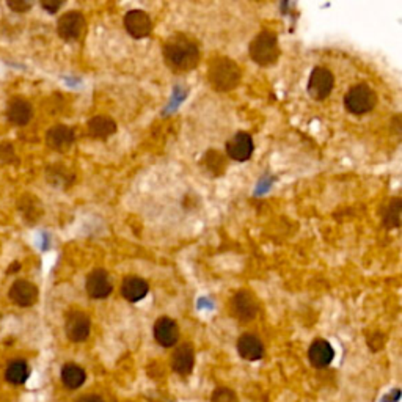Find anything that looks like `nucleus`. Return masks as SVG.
Listing matches in <instances>:
<instances>
[{
    "instance_id": "nucleus-14",
    "label": "nucleus",
    "mask_w": 402,
    "mask_h": 402,
    "mask_svg": "<svg viewBox=\"0 0 402 402\" xmlns=\"http://www.w3.org/2000/svg\"><path fill=\"white\" fill-rule=\"evenodd\" d=\"M154 338L162 348H173L177 346L179 339V327L177 321L172 318H159L154 324Z\"/></svg>"
},
{
    "instance_id": "nucleus-16",
    "label": "nucleus",
    "mask_w": 402,
    "mask_h": 402,
    "mask_svg": "<svg viewBox=\"0 0 402 402\" xmlns=\"http://www.w3.org/2000/svg\"><path fill=\"white\" fill-rule=\"evenodd\" d=\"M195 365V350L192 344L184 343L172 355V368L179 376H189Z\"/></svg>"
},
{
    "instance_id": "nucleus-26",
    "label": "nucleus",
    "mask_w": 402,
    "mask_h": 402,
    "mask_svg": "<svg viewBox=\"0 0 402 402\" xmlns=\"http://www.w3.org/2000/svg\"><path fill=\"white\" fill-rule=\"evenodd\" d=\"M0 156H2V161H0V163H10V162H13L16 159L13 146H11L10 143H2V145H0Z\"/></svg>"
},
{
    "instance_id": "nucleus-10",
    "label": "nucleus",
    "mask_w": 402,
    "mask_h": 402,
    "mask_svg": "<svg viewBox=\"0 0 402 402\" xmlns=\"http://www.w3.org/2000/svg\"><path fill=\"white\" fill-rule=\"evenodd\" d=\"M85 291H87L88 297L94 300L109 297L113 291L109 272L105 269H94L90 272L87 280H85Z\"/></svg>"
},
{
    "instance_id": "nucleus-8",
    "label": "nucleus",
    "mask_w": 402,
    "mask_h": 402,
    "mask_svg": "<svg viewBox=\"0 0 402 402\" xmlns=\"http://www.w3.org/2000/svg\"><path fill=\"white\" fill-rule=\"evenodd\" d=\"M65 332L66 336L72 343H83L88 339L90 332H92V321L88 314L83 311H70L65 321Z\"/></svg>"
},
{
    "instance_id": "nucleus-1",
    "label": "nucleus",
    "mask_w": 402,
    "mask_h": 402,
    "mask_svg": "<svg viewBox=\"0 0 402 402\" xmlns=\"http://www.w3.org/2000/svg\"><path fill=\"white\" fill-rule=\"evenodd\" d=\"M162 55L167 66L174 72L194 71L201 59L198 44L183 33H177L167 39L162 48Z\"/></svg>"
},
{
    "instance_id": "nucleus-24",
    "label": "nucleus",
    "mask_w": 402,
    "mask_h": 402,
    "mask_svg": "<svg viewBox=\"0 0 402 402\" xmlns=\"http://www.w3.org/2000/svg\"><path fill=\"white\" fill-rule=\"evenodd\" d=\"M205 165L209 172L214 174V177H220L226 168L225 156L220 154L217 150H211L205 156Z\"/></svg>"
},
{
    "instance_id": "nucleus-23",
    "label": "nucleus",
    "mask_w": 402,
    "mask_h": 402,
    "mask_svg": "<svg viewBox=\"0 0 402 402\" xmlns=\"http://www.w3.org/2000/svg\"><path fill=\"white\" fill-rule=\"evenodd\" d=\"M401 211H402V201L401 198H392L388 200L387 208L382 214V220H383V226L387 230H394L399 228L401 225Z\"/></svg>"
},
{
    "instance_id": "nucleus-20",
    "label": "nucleus",
    "mask_w": 402,
    "mask_h": 402,
    "mask_svg": "<svg viewBox=\"0 0 402 402\" xmlns=\"http://www.w3.org/2000/svg\"><path fill=\"white\" fill-rule=\"evenodd\" d=\"M87 131L90 137L96 140H107L117 132V123L110 117L96 115L87 123Z\"/></svg>"
},
{
    "instance_id": "nucleus-13",
    "label": "nucleus",
    "mask_w": 402,
    "mask_h": 402,
    "mask_svg": "<svg viewBox=\"0 0 402 402\" xmlns=\"http://www.w3.org/2000/svg\"><path fill=\"white\" fill-rule=\"evenodd\" d=\"M74 140V131H72V128L66 126V124H57V126L50 128L46 134V145L57 152H65L70 150Z\"/></svg>"
},
{
    "instance_id": "nucleus-25",
    "label": "nucleus",
    "mask_w": 402,
    "mask_h": 402,
    "mask_svg": "<svg viewBox=\"0 0 402 402\" xmlns=\"http://www.w3.org/2000/svg\"><path fill=\"white\" fill-rule=\"evenodd\" d=\"M211 402H239L233 390L220 387L211 396Z\"/></svg>"
},
{
    "instance_id": "nucleus-22",
    "label": "nucleus",
    "mask_w": 402,
    "mask_h": 402,
    "mask_svg": "<svg viewBox=\"0 0 402 402\" xmlns=\"http://www.w3.org/2000/svg\"><path fill=\"white\" fill-rule=\"evenodd\" d=\"M28 376H30V368H28L24 360L11 361L7 371H5V379L11 385H24Z\"/></svg>"
},
{
    "instance_id": "nucleus-12",
    "label": "nucleus",
    "mask_w": 402,
    "mask_h": 402,
    "mask_svg": "<svg viewBox=\"0 0 402 402\" xmlns=\"http://www.w3.org/2000/svg\"><path fill=\"white\" fill-rule=\"evenodd\" d=\"M8 296L14 305H18L21 308H28L38 302L39 291L35 283L28 280H16L10 288Z\"/></svg>"
},
{
    "instance_id": "nucleus-28",
    "label": "nucleus",
    "mask_w": 402,
    "mask_h": 402,
    "mask_svg": "<svg viewBox=\"0 0 402 402\" xmlns=\"http://www.w3.org/2000/svg\"><path fill=\"white\" fill-rule=\"evenodd\" d=\"M7 5L8 8L14 11V13H26V11L32 8V3L24 2V0H10Z\"/></svg>"
},
{
    "instance_id": "nucleus-11",
    "label": "nucleus",
    "mask_w": 402,
    "mask_h": 402,
    "mask_svg": "<svg viewBox=\"0 0 402 402\" xmlns=\"http://www.w3.org/2000/svg\"><path fill=\"white\" fill-rule=\"evenodd\" d=\"M254 151L253 137L248 132H237L228 140L225 152L230 159L236 162H245L252 157Z\"/></svg>"
},
{
    "instance_id": "nucleus-4",
    "label": "nucleus",
    "mask_w": 402,
    "mask_h": 402,
    "mask_svg": "<svg viewBox=\"0 0 402 402\" xmlns=\"http://www.w3.org/2000/svg\"><path fill=\"white\" fill-rule=\"evenodd\" d=\"M377 105V94L370 85L359 83L349 88V92L344 96V107L349 113L355 117L366 115L374 110Z\"/></svg>"
},
{
    "instance_id": "nucleus-9",
    "label": "nucleus",
    "mask_w": 402,
    "mask_h": 402,
    "mask_svg": "<svg viewBox=\"0 0 402 402\" xmlns=\"http://www.w3.org/2000/svg\"><path fill=\"white\" fill-rule=\"evenodd\" d=\"M123 26L129 35L135 39H143L151 35L152 19L151 16L143 10H131L124 14Z\"/></svg>"
},
{
    "instance_id": "nucleus-27",
    "label": "nucleus",
    "mask_w": 402,
    "mask_h": 402,
    "mask_svg": "<svg viewBox=\"0 0 402 402\" xmlns=\"http://www.w3.org/2000/svg\"><path fill=\"white\" fill-rule=\"evenodd\" d=\"M368 344H370V348L374 350V352H377V350H381L383 348V344H385V336L382 335V333H372V336H370V339H368Z\"/></svg>"
},
{
    "instance_id": "nucleus-19",
    "label": "nucleus",
    "mask_w": 402,
    "mask_h": 402,
    "mask_svg": "<svg viewBox=\"0 0 402 402\" xmlns=\"http://www.w3.org/2000/svg\"><path fill=\"white\" fill-rule=\"evenodd\" d=\"M33 117V107L24 98H14L10 101L7 109V118L14 126H26Z\"/></svg>"
},
{
    "instance_id": "nucleus-2",
    "label": "nucleus",
    "mask_w": 402,
    "mask_h": 402,
    "mask_svg": "<svg viewBox=\"0 0 402 402\" xmlns=\"http://www.w3.org/2000/svg\"><path fill=\"white\" fill-rule=\"evenodd\" d=\"M242 79V70L230 57H215L208 66V81L212 90L228 93L237 88Z\"/></svg>"
},
{
    "instance_id": "nucleus-29",
    "label": "nucleus",
    "mask_w": 402,
    "mask_h": 402,
    "mask_svg": "<svg viewBox=\"0 0 402 402\" xmlns=\"http://www.w3.org/2000/svg\"><path fill=\"white\" fill-rule=\"evenodd\" d=\"M41 7L48 11V13L54 14L63 7V2H41Z\"/></svg>"
},
{
    "instance_id": "nucleus-17",
    "label": "nucleus",
    "mask_w": 402,
    "mask_h": 402,
    "mask_svg": "<svg viewBox=\"0 0 402 402\" xmlns=\"http://www.w3.org/2000/svg\"><path fill=\"white\" fill-rule=\"evenodd\" d=\"M150 292V285L146 280L137 275H129L121 283V296L129 303H137L143 300Z\"/></svg>"
},
{
    "instance_id": "nucleus-31",
    "label": "nucleus",
    "mask_w": 402,
    "mask_h": 402,
    "mask_svg": "<svg viewBox=\"0 0 402 402\" xmlns=\"http://www.w3.org/2000/svg\"><path fill=\"white\" fill-rule=\"evenodd\" d=\"M0 319H2V316H0Z\"/></svg>"
},
{
    "instance_id": "nucleus-3",
    "label": "nucleus",
    "mask_w": 402,
    "mask_h": 402,
    "mask_svg": "<svg viewBox=\"0 0 402 402\" xmlns=\"http://www.w3.org/2000/svg\"><path fill=\"white\" fill-rule=\"evenodd\" d=\"M280 43L277 33L270 30L259 32L248 46V55L258 66H274L280 59Z\"/></svg>"
},
{
    "instance_id": "nucleus-6",
    "label": "nucleus",
    "mask_w": 402,
    "mask_h": 402,
    "mask_svg": "<svg viewBox=\"0 0 402 402\" xmlns=\"http://www.w3.org/2000/svg\"><path fill=\"white\" fill-rule=\"evenodd\" d=\"M335 87V77L332 71L324 66H318L311 71L308 79V94L314 101H324L332 94Z\"/></svg>"
},
{
    "instance_id": "nucleus-30",
    "label": "nucleus",
    "mask_w": 402,
    "mask_h": 402,
    "mask_svg": "<svg viewBox=\"0 0 402 402\" xmlns=\"http://www.w3.org/2000/svg\"><path fill=\"white\" fill-rule=\"evenodd\" d=\"M76 402H104V399L98 394H85L82 398H79Z\"/></svg>"
},
{
    "instance_id": "nucleus-7",
    "label": "nucleus",
    "mask_w": 402,
    "mask_h": 402,
    "mask_svg": "<svg viewBox=\"0 0 402 402\" xmlns=\"http://www.w3.org/2000/svg\"><path fill=\"white\" fill-rule=\"evenodd\" d=\"M85 16L81 11H68L57 22V33L66 43H76L85 30Z\"/></svg>"
},
{
    "instance_id": "nucleus-21",
    "label": "nucleus",
    "mask_w": 402,
    "mask_h": 402,
    "mask_svg": "<svg viewBox=\"0 0 402 402\" xmlns=\"http://www.w3.org/2000/svg\"><path fill=\"white\" fill-rule=\"evenodd\" d=\"M85 379H87V374H85L83 368L79 365L68 363L61 368V382H63L66 388L70 390L81 388L85 383Z\"/></svg>"
},
{
    "instance_id": "nucleus-18",
    "label": "nucleus",
    "mask_w": 402,
    "mask_h": 402,
    "mask_svg": "<svg viewBox=\"0 0 402 402\" xmlns=\"http://www.w3.org/2000/svg\"><path fill=\"white\" fill-rule=\"evenodd\" d=\"M308 359L311 365L318 368V370H322V368L330 365L333 359H335V350L325 339H314L308 350Z\"/></svg>"
},
{
    "instance_id": "nucleus-5",
    "label": "nucleus",
    "mask_w": 402,
    "mask_h": 402,
    "mask_svg": "<svg viewBox=\"0 0 402 402\" xmlns=\"http://www.w3.org/2000/svg\"><path fill=\"white\" fill-rule=\"evenodd\" d=\"M230 313L239 322H250L259 313V303L254 294L241 290L237 291L230 300Z\"/></svg>"
},
{
    "instance_id": "nucleus-15",
    "label": "nucleus",
    "mask_w": 402,
    "mask_h": 402,
    "mask_svg": "<svg viewBox=\"0 0 402 402\" xmlns=\"http://www.w3.org/2000/svg\"><path fill=\"white\" fill-rule=\"evenodd\" d=\"M237 352L247 361H258L263 359L264 355V344L261 339L253 333H243L237 339Z\"/></svg>"
}]
</instances>
